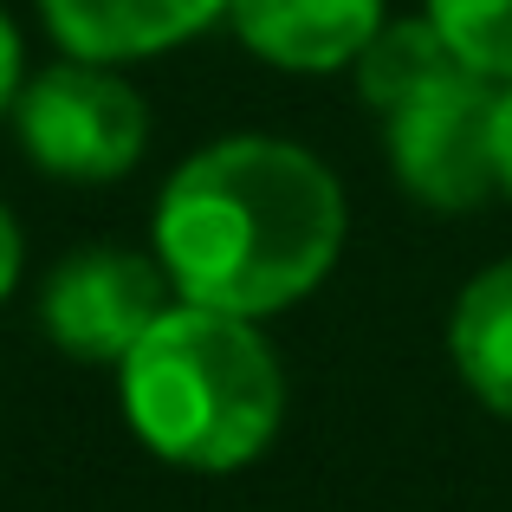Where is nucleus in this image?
<instances>
[{
  "label": "nucleus",
  "mask_w": 512,
  "mask_h": 512,
  "mask_svg": "<svg viewBox=\"0 0 512 512\" xmlns=\"http://www.w3.org/2000/svg\"><path fill=\"white\" fill-rule=\"evenodd\" d=\"M344 227V182L325 156L286 137H221L163 182L156 260L175 299L273 318L331 279Z\"/></svg>",
  "instance_id": "1"
},
{
  "label": "nucleus",
  "mask_w": 512,
  "mask_h": 512,
  "mask_svg": "<svg viewBox=\"0 0 512 512\" xmlns=\"http://www.w3.org/2000/svg\"><path fill=\"white\" fill-rule=\"evenodd\" d=\"M124 422L156 461L234 474L273 448L286 422V370L253 318L175 299L117 363Z\"/></svg>",
  "instance_id": "2"
},
{
  "label": "nucleus",
  "mask_w": 512,
  "mask_h": 512,
  "mask_svg": "<svg viewBox=\"0 0 512 512\" xmlns=\"http://www.w3.org/2000/svg\"><path fill=\"white\" fill-rule=\"evenodd\" d=\"M13 137L26 163L52 182H124L150 150V111L117 65L72 59L33 72L13 98Z\"/></svg>",
  "instance_id": "3"
},
{
  "label": "nucleus",
  "mask_w": 512,
  "mask_h": 512,
  "mask_svg": "<svg viewBox=\"0 0 512 512\" xmlns=\"http://www.w3.org/2000/svg\"><path fill=\"white\" fill-rule=\"evenodd\" d=\"M493 117L500 85L467 65L428 78L415 98L383 111V143L402 195L435 214H467L500 195V156H493Z\"/></svg>",
  "instance_id": "4"
},
{
  "label": "nucleus",
  "mask_w": 512,
  "mask_h": 512,
  "mask_svg": "<svg viewBox=\"0 0 512 512\" xmlns=\"http://www.w3.org/2000/svg\"><path fill=\"white\" fill-rule=\"evenodd\" d=\"M169 273L163 260L130 247H78L52 266L39 292V325L46 338L78 363H124L137 338L169 312Z\"/></svg>",
  "instance_id": "5"
},
{
  "label": "nucleus",
  "mask_w": 512,
  "mask_h": 512,
  "mask_svg": "<svg viewBox=\"0 0 512 512\" xmlns=\"http://www.w3.org/2000/svg\"><path fill=\"white\" fill-rule=\"evenodd\" d=\"M227 26L273 72H350L383 33V0H227Z\"/></svg>",
  "instance_id": "6"
},
{
  "label": "nucleus",
  "mask_w": 512,
  "mask_h": 512,
  "mask_svg": "<svg viewBox=\"0 0 512 512\" xmlns=\"http://www.w3.org/2000/svg\"><path fill=\"white\" fill-rule=\"evenodd\" d=\"M33 7L72 59L98 65L156 59L227 20V0H33Z\"/></svg>",
  "instance_id": "7"
},
{
  "label": "nucleus",
  "mask_w": 512,
  "mask_h": 512,
  "mask_svg": "<svg viewBox=\"0 0 512 512\" xmlns=\"http://www.w3.org/2000/svg\"><path fill=\"white\" fill-rule=\"evenodd\" d=\"M448 357L493 415H512V260L461 286L448 312Z\"/></svg>",
  "instance_id": "8"
},
{
  "label": "nucleus",
  "mask_w": 512,
  "mask_h": 512,
  "mask_svg": "<svg viewBox=\"0 0 512 512\" xmlns=\"http://www.w3.org/2000/svg\"><path fill=\"white\" fill-rule=\"evenodd\" d=\"M454 65H461L454 46L435 33V20L422 13V20H383V33L363 46V59L350 65V78H357V98L383 117V111H396L402 98H415L428 78L454 72Z\"/></svg>",
  "instance_id": "9"
},
{
  "label": "nucleus",
  "mask_w": 512,
  "mask_h": 512,
  "mask_svg": "<svg viewBox=\"0 0 512 512\" xmlns=\"http://www.w3.org/2000/svg\"><path fill=\"white\" fill-rule=\"evenodd\" d=\"M428 20L467 72L512 85V0H428Z\"/></svg>",
  "instance_id": "10"
},
{
  "label": "nucleus",
  "mask_w": 512,
  "mask_h": 512,
  "mask_svg": "<svg viewBox=\"0 0 512 512\" xmlns=\"http://www.w3.org/2000/svg\"><path fill=\"white\" fill-rule=\"evenodd\" d=\"M26 85V52H20V26L0 13V117H13V98Z\"/></svg>",
  "instance_id": "11"
},
{
  "label": "nucleus",
  "mask_w": 512,
  "mask_h": 512,
  "mask_svg": "<svg viewBox=\"0 0 512 512\" xmlns=\"http://www.w3.org/2000/svg\"><path fill=\"white\" fill-rule=\"evenodd\" d=\"M20 260H26V247H20V227H13L7 201H0V299H7V292H13V279H20Z\"/></svg>",
  "instance_id": "12"
},
{
  "label": "nucleus",
  "mask_w": 512,
  "mask_h": 512,
  "mask_svg": "<svg viewBox=\"0 0 512 512\" xmlns=\"http://www.w3.org/2000/svg\"><path fill=\"white\" fill-rule=\"evenodd\" d=\"M493 156H500V195H512V85H500V117H493Z\"/></svg>",
  "instance_id": "13"
}]
</instances>
